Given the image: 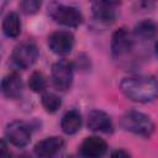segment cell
I'll return each instance as SVG.
<instances>
[{"label":"cell","instance_id":"obj_1","mask_svg":"<svg viewBox=\"0 0 158 158\" xmlns=\"http://www.w3.org/2000/svg\"><path fill=\"white\" fill-rule=\"evenodd\" d=\"M120 90L132 101L151 102L158 98V81L148 75L127 77L121 80Z\"/></svg>","mask_w":158,"mask_h":158},{"label":"cell","instance_id":"obj_2","mask_svg":"<svg viewBox=\"0 0 158 158\" xmlns=\"http://www.w3.org/2000/svg\"><path fill=\"white\" fill-rule=\"evenodd\" d=\"M121 127L125 131L139 135L143 137H151L154 132V123L152 118L139 111H128L121 118Z\"/></svg>","mask_w":158,"mask_h":158},{"label":"cell","instance_id":"obj_3","mask_svg":"<svg viewBox=\"0 0 158 158\" xmlns=\"http://www.w3.org/2000/svg\"><path fill=\"white\" fill-rule=\"evenodd\" d=\"M38 58V48L33 41H23L19 43L11 53V63L16 69H27L35 64Z\"/></svg>","mask_w":158,"mask_h":158},{"label":"cell","instance_id":"obj_4","mask_svg":"<svg viewBox=\"0 0 158 158\" xmlns=\"http://www.w3.org/2000/svg\"><path fill=\"white\" fill-rule=\"evenodd\" d=\"M48 14L51 19L63 26L67 27H78L83 22V15L79 11V9L70 6V5H63V4H52L48 9Z\"/></svg>","mask_w":158,"mask_h":158},{"label":"cell","instance_id":"obj_5","mask_svg":"<svg viewBox=\"0 0 158 158\" xmlns=\"http://www.w3.org/2000/svg\"><path fill=\"white\" fill-rule=\"evenodd\" d=\"M73 63L67 59H60L52 65V83L59 91H65L73 83Z\"/></svg>","mask_w":158,"mask_h":158},{"label":"cell","instance_id":"obj_6","mask_svg":"<svg viewBox=\"0 0 158 158\" xmlns=\"http://www.w3.org/2000/svg\"><path fill=\"white\" fill-rule=\"evenodd\" d=\"M6 139L15 147H25L31 141V130L22 121L10 122L5 128Z\"/></svg>","mask_w":158,"mask_h":158},{"label":"cell","instance_id":"obj_7","mask_svg":"<svg viewBox=\"0 0 158 158\" xmlns=\"http://www.w3.org/2000/svg\"><path fill=\"white\" fill-rule=\"evenodd\" d=\"M74 36L69 31H56L48 37V47L57 56H67L74 47Z\"/></svg>","mask_w":158,"mask_h":158},{"label":"cell","instance_id":"obj_8","mask_svg":"<svg viewBox=\"0 0 158 158\" xmlns=\"http://www.w3.org/2000/svg\"><path fill=\"white\" fill-rule=\"evenodd\" d=\"M133 47V36L126 27H120L111 37V53L115 57H121L128 53Z\"/></svg>","mask_w":158,"mask_h":158},{"label":"cell","instance_id":"obj_9","mask_svg":"<svg viewBox=\"0 0 158 158\" xmlns=\"http://www.w3.org/2000/svg\"><path fill=\"white\" fill-rule=\"evenodd\" d=\"M106 142L98 136L86 137L79 147V156L81 158H102L106 154Z\"/></svg>","mask_w":158,"mask_h":158},{"label":"cell","instance_id":"obj_10","mask_svg":"<svg viewBox=\"0 0 158 158\" xmlns=\"http://www.w3.org/2000/svg\"><path fill=\"white\" fill-rule=\"evenodd\" d=\"M117 2H111V1H95L91 5V14L95 21L104 23V25H110L115 21L116 19V6Z\"/></svg>","mask_w":158,"mask_h":158},{"label":"cell","instance_id":"obj_11","mask_svg":"<svg viewBox=\"0 0 158 158\" xmlns=\"http://www.w3.org/2000/svg\"><path fill=\"white\" fill-rule=\"evenodd\" d=\"M63 144H64L63 138H60L58 136L47 137L36 143L35 154L38 158H52L62 149Z\"/></svg>","mask_w":158,"mask_h":158},{"label":"cell","instance_id":"obj_12","mask_svg":"<svg viewBox=\"0 0 158 158\" xmlns=\"http://www.w3.org/2000/svg\"><path fill=\"white\" fill-rule=\"evenodd\" d=\"M88 127L94 132L110 133L112 132V121L106 112L101 110H93L88 115Z\"/></svg>","mask_w":158,"mask_h":158},{"label":"cell","instance_id":"obj_13","mask_svg":"<svg viewBox=\"0 0 158 158\" xmlns=\"http://www.w3.org/2000/svg\"><path fill=\"white\" fill-rule=\"evenodd\" d=\"M22 88H23L22 79L17 72H12L7 74L1 81V91L9 99L19 98L20 94L22 93Z\"/></svg>","mask_w":158,"mask_h":158},{"label":"cell","instance_id":"obj_14","mask_svg":"<svg viewBox=\"0 0 158 158\" xmlns=\"http://www.w3.org/2000/svg\"><path fill=\"white\" fill-rule=\"evenodd\" d=\"M81 123H83V118L80 112L77 110H69L62 117L60 128L67 135H74L80 130Z\"/></svg>","mask_w":158,"mask_h":158},{"label":"cell","instance_id":"obj_15","mask_svg":"<svg viewBox=\"0 0 158 158\" xmlns=\"http://www.w3.org/2000/svg\"><path fill=\"white\" fill-rule=\"evenodd\" d=\"M2 32L9 38H16L21 33V21L16 12L6 14L2 20Z\"/></svg>","mask_w":158,"mask_h":158},{"label":"cell","instance_id":"obj_16","mask_svg":"<svg viewBox=\"0 0 158 158\" xmlns=\"http://www.w3.org/2000/svg\"><path fill=\"white\" fill-rule=\"evenodd\" d=\"M156 32H157V26L152 20H142L137 22L133 28V35L143 41L152 40L156 36Z\"/></svg>","mask_w":158,"mask_h":158},{"label":"cell","instance_id":"obj_17","mask_svg":"<svg viewBox=\"0 0 158 158\" xmlns=\"http://www.w3.org/2000/svg\"><path fill=\"white\" fill-rule=\"evenodd\" d=\"M41 102H42V106L46 109V111L49 114L56 112L62 105L60 98L54 93H43L41 96Z\"/></svg>","mask_w":158,"mask_h":158},{"label":"cell","instance_id":"obj_18","mask_svg":"<svg viewBox=\"0 0 158 158\" xmlns=\"http://www.w3.org/2000/svg\"><path fill=\"white\" fill-rule=\"evenodd\" d=\"M28 86L35 93H43L47 88V79L42 72H33L28 78Z\"/></svg>","mask_w":158,"mask_h":158},{"label":"cell","instance_id":"obj_19","mask_svg":"<svg viewBox=\"0 0 158 158\" xmlns=\"http://www.w3.org/2000/svg\"><path fill=\"white\" fill-rule=\"evenodd\" d=\"M40 7H41V1L38 0H25L20 2V9L26 15H32L37 12Z\"/></svg>","mask_w":158,"mask_h":158},{"label":"cell","instance_id":"obj_20","mask_svg":"<svg viewBox=\"0 0 158 158\" xmlns=\"http://www.w3.org/2000/svg\"><path fill=\"white\" fill-rule=\"evenodd\" d=\"M110 158H131V156L125 149H117V151H115V152L111 153Z\"/></svg>","mask_w":158,"mask_h":158},{"label":"cell","instance_id":"obj_21","mask_svg":"<svg viewBox=\"0 0 158 158\" xmlns=\"http://www.w3.org/2000/svg\"><path fill=\"white\" fill-rule=\"evenodd\" d=\"M1 158H7V146L5 139H1Z\"/></svg>","mask_w":158,"mask_h":158},{"label":"cell","instance_id":"obj_22","mask_svg":"<svg viewBox=\"0 0 158 158\" xmlns=\"http://www.w3.org/2000/svg\"><path fill=\"white\" fill-rule=\"evenodd\" d=\"M16 158H32V157L28 156V154H20V156H17Z\"/></svg>","mask_w":158,"mask_h":158},{"label":"cell","instance_id":"obj_23","mask_svg":"<svg viewBox=\"0 0 158 158\" xmlns=\"http://www.w3.org/2000/svg\"><path fill=\"white\" fill-rule=\"evenodd\" d=\"M154 49H156V54H157V57H158V41L156 42V46H154Z\"/></svg>","mask_w":158,"mask_h":158}]
</instances>
